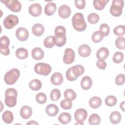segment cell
Here are the masks:
<instances>
[{"instance_id":"1","label":"cell","mask_w":125,"mask_h":125,"mask_svg":"<svg viewBox=\"0 0 125 125\" xmlns=\"http://www.w3.org/2000/svg\"><path fill=\"white\" fill-rule=\"evenodd\" d=\"M72 23L74 28L78 32L84 31L87 26L83 16L81 13H75L72 18Z\"/></svg>"},{"instance_id":"2","label":"cell","mask_w":125,"mask_h":125,"mask_svg":"<svg viewBox=\"0 0 125 125\" xmlns=\"http://www.w3.org/2000/svg\"><path fill=\"white\" fill-rule=\"evenodd\" d=\"M20 75V72L18 69H11L5 74L4 77V82L8 85L14 84L18 80Z\"/></svg>"},{"instance_id":"3","label":"cell","mask_w":125,"mask_h":125,"mask_svg":"<svg viewBox=\"0 0 125 125\" xmlns=\"http://www.w3.org/2000/svg\"><path fill=\"white\" fill-rule=\"evenodd\" d=\"M124 6L123 0H114L110 8L111 14L114 17H119L123 13V8Z\"/></svg>"},{"instance_id":"4","label":"cell","mask_w":125,"mask_h":125,"mask_svg":"<svg viewBox=\"0 0 125 125\" xmlns=\"http://www.w3.org/2000/svg\"><path fill=\"white\" fill-rule=\"evenodd\" d=\"M34 71L39 75L47 76L51 71V67L48 64L43 62L37 63L34 66Z\"/></svg>"},{"instance_id":"5","label":"cell","mask_w":125,"mask_h":125,"mask_svg":"<svg viewBox=\"0 0 125 125\" xmlns=\"http://www.w3.org/2000/svg\"><path fill=\"white\" fill-rule=\"evenodd\" d=\"M1 2L12 12H19L21 9V4L17 0H4Z\"/></svg>"},{"instance_id":"6","label":"cell","mask_w":125,"mask_h":125,"mask_svg":"<svg viewBox=\"0 0 125 125\" xmlns=\"http://www.w3.org/2000/svg\"><path fill=\"white\" fill-rule=\"evenodd\" d=\"M19 23L18 17L14 15H9L3 20V24L4 27L8 29L13 28Z\"/></svg>"},{"instance_id":"7","label":"cell","mask_w":125,"mask_h":125,"mask_svg":"<svg viewBox=\"0 0 125 125\" xmlns=\"http://www.w3.org/2000/svg\"><path fill=\"white\" fill-rule=\"evenodd\" d=\"M10 41L9 38L6 36H2L0 38V52L3 55L7 56L10 54V49L9 45Z\"/></svg>"},{"instance_id":"8","label":"cell","mask_w":125,"mask_h":125,"mask_svg":"<svg viewBox=\"0 0 125 125\" xmlns=\"http://www.w3.org/2000/svg\"><path fill=\"white\" fill-rule=\"evenodd\" d=\"M75 54L73 49L67 48L64 50V54L63 57V61L65 64L72 63L75 60Z\"/></svg>"},{"instance_id":"9","label":"cell","mask_w":125,"mask_h":125,"mask_svg":"<svg viewBox=\"0 0 125 125\" xmlns=\"http://www.w3.org/2000/svg\"><path fill=\"white\" fill-rule=\"evenodd\" d=\"M87 112L84 108H79L74 113V118L77 122L83 123L87 117Z\"/></svg>"},{"instance_id":"10","label":"cell","mask_w":125,"mask_h":125,"mask_svg":"<svg viewBox=\"0 0 125 125\" xmlns=\"http://www.w3.org/2000/svg\"><path fill=\"white\" fill-rule=\"evenodd\" d=\"M29 14L33 17H38L41 15L42 12L41 5L38 3H34L31 4L28 8Z\"/></svg>"},{"instance_id":"11","label":"cell","mask_w":125,"mask_h":125,"mask_svg":"<svg viewBox=\"0 0 125 125\" xmlns=\"http://www.w3.org/2000/svg\"><path fill=\"white\" fill-rule=\"evenodd\" d=\"M17 38L20 41H26L29 37L28 31L24 27H19L16 31Z\"/></svg>"},{"instance_id":"12","label":"cell","mask_w":125,"mask_h":125,"mask_svg":"<svg viewBox=\"0 0 125 125\" xmlns=\"http://www.w3.org/2000/svg\"><path fill=\"white\" fill-rule=\"evenodd\" d=\"M71 13L70 8L67 5L63 4L60 6L58 9V14L59 16L62 19L68 18Z\"/></svg>"},{"instance_id":"13","label":"cell","mask_w":125,"mask_h":125,"mask_svg":"<svg viewBox=\"0 0 125 125\" xmlns=\"http://www.w3.org/2000/svg\"><path fill=\"white\" fill-rule=\"evenodd\" d=\"M51 83L55 85H61L63 81L62 75L58 72H55L53 74L50 78Z\"/></svg>"},{"instance_id":"14","label":"cell","mask_w":125,"mask_h":125,"mask_svg":"<svg viewBox=\"0 0 125 125\" xmlns=\"http://www.w3.org/2000/svg\"><path fill=\"white\" fill-rule=\"evenodd\" d=\"M91 52L90 47L86 44H83L80 46L78 48L79 54L82 57H88Z\"/></svg>"},{"instance_id":"15","label":"cell","mask_w":125,"mask_h":125,"mask_svg":"<svg viewBox=\"0 0 125 125\" xmlns=\"http://www.w3.org/2000/svg\"><path fill=\"white\" fill-rule=\"evenodd\" d=\"M32 114V109L31 107L27 105L22 106L20 109V115L22 118L27 119L31 117Z\"/></svg>"},{"instance_id":"16","label":"cell","mask_w":125,"mask_h":125,"mask_svg":"<svg viewBox=\"0 0 125 125\" xmlns=\"http://www.w3.org/2000/svg\"><path fill=\"white\" fill-rule=\"evenodd\" d=\"M45 112L49 116H55L59 112V108L55 104H49L46 107Z\"/></svg>"},{"instance_id":"17","label":"cell","mask_w":125,"mask_h":125,"mask_svg":"<svg viewBox=\"0 0 125 125\" xmlns=\"http://www.w3.org/2000/svg\"><path fill=\"white\" fill-rule=\"evenodd\" d=\"M92 84V81L91 78L88 76H85L83 77L81 81V86L82 89L87 90L90 89Z\"/></svg>"},{"instance_id":"18","label":"cell","mask_w":125,"mask_h":125,"mask_svg":"<svg viewBox=\"0 0 125 125\" xmlns=\"http://www.w3.org/2000/svg\"><path fill=\"white\" fill-rule=\"evenodd\" d=\"M44 55L43 51L40 47H35L33 48L31 52L32 58L36 60H40L43 59Z\"/></svg>"},{"instance_id":"19","label":"cell","mask_w":125,"mask_h":125,"mask_svg":"<svg viewBox=\"0 0 125 125\" xmlns=\"http://www.w3.org/2000/svg\"><path fill=\"white\" fill-rule=\"evenodd\" d=\"M57 10L56 4L54 2H49L44 7V13L47 16L53 15Z\"/></svg>"},{"instance_id":"20","label":"cell","mask_w":125,"mask_h":125,"mask_svg":"<svg viewBox=\"0 0 125 125\" xmlns=\"http://www.w3.org/2000/svg\"><path fill=\"white\" fill-rule=\"evenodd\" d=\"M32 31L34 35L36 36H41L44 32V27L40 23H35L32 26Z\"/></svg>"},{"instance_id":"21","label":"cell","mask_w":125,"mask_h":125,"mask_svg":"<svg viewBox=\"0 0 125 125\" xmlns=\"http://www.w3.org/2000/svg\"><path fill=\"white\" fill-rule=\"evenodd\" d=\"M109 50L106 47H101L97 51L96 57L99 60H105L109 55Z\"/></svg>"},{"instance_id":"22","label":"cell","mask_w":125,"mask_h":125,"mask_svg":"<svg viewBox=\"0 0 125 125\" xmlns=\"http://www.w3.org/2000/svg\"><path fill=\"white\" fill-rule=\"evenodd\" d=\"M71 120V116L67 112H62L58 117V121L63 125L68 124Z\"/></svg>"},{"instance_id":"23","label":"cell","mask_w":125,"mask_h":125,"mask_svg":"<svg viewBox=\"0 0 125 125\" xmlns=\"http://www.w3.org/2000/svg\"><path fill=\"white\" fill-rule=\"evenodd\" d=\"M102 104L101 99L97 96L92 97L89 101V105L92 108H97Z\"/></svg>"},{"instance_id":"24","label":"cell","mask_w":125,"mask_h":125,"mask_svg":"<svg viewBox=\"0 0 125 125\" xmlns=\"http://www.w3.org/2000/svg\"><path fill=\"white\" fill-rule=\"evenodd\" d=\"M121 117V114L119 112L114 111L111 113L109 116V119L111 123L113 124H118L120 122Z\"/></svg>"},{"instance_id":"25","label":"cell","mask_w":125,"mask_h":125,"mask_svg":"<svg viewBox=\"0 0 125 125\" xmlns=\"http://www.w3.org/2000/svg\"><path fill=\"white\" fill-rule=\"evenodd\" d=\"M44 46L46 48H52L56 45V38L55 36H49L45 38L43 41Z\"/></svg>"},{"instance_id":"26","label":"cell","mask_w":125,"mask_h":125,"mask_svg":"<svg viewBox=\"0 0 125 125\" xmlns=\"http://www.w3.org/2000/svg\"><path fill=\"white\" fill-rule=\"evenodd\" d=\"M2 119L6 124H11L14 120V116L12 112L9 110L4 111L2 115Z\"/></svg>"},{"instance_id":"27","label":"cell","mask_w":125,"mask_h":125,"mask_svg":"<svg viewBox=\"0 0 125 125\" xmlns=\"http://www.w3.org/2000/svg\"><path fill=\"white\" fill-rule=\"evenodd\" d=\"M71 69L73 74L76 78H78L83 75L84 72V67L83 66L80 64L75 65L71 67Z\"/></svg>"},{"instance_id":"28","label":"cell","mask_w":125,"mask_h":125,"mask_svg":"<svg viewBox=\"0 0 125 125\" xmlns=\"http://www.w3.org/2000/svg\"><path fill=\"white\" fill-rule=\"evenodd\" d=\"M42 86V83L40 80L38 79H33L29 83V87L33 91L40 90Z\"/></svg>"},{"instance_id":"29","label":"cell","mask_w":125,"mask_h":125,"mask_svg":"<svg viewBox=\"0 0 125 125\" xmlns=\"http://www.w3.org/2000/svg\"><path fill=\"white\" fill-rule=\"evenodd\" d=\"M4 102L7 106L13 107L15 106L17 104V97L11 95L5 96Z\"/></svg>"},{"instance_id":"30","label":"cell","mask_w":125,"mask_h":125,"mask_svg":"<svg viewBox=\"0 0 125 125\" xmlns=\"http://www.w3.org/2000/svg\"><path fill=\"white\" fill-rule=\"evenodd\" d=\"M108 2V0H95L93 1V3L96 9L102 10L104 9L105 6Z\"/></svg>"},{"instance_id":"31","label":"cell","mask_w":125,"mask_h":125,"mask_svg":"<svg viewBox=\"0 0 125 125\" xmlns=\"http://www.w3.org/2000/svg\"><path fill=\"white\" fill-rule=\"evenodd\" d=\"M16 57L19 59H25L28 57V51L24 48H19L16 51Z\"/></svg>"},{"instance_id":"32","label":"cell","mask_w":125,"mask_h":125,"mask_svg":"<svg viewBox=\"0 0 125 125\" xmlns=\"http://www.w3.org/2000/svg\"><path fill=\"white\" fill-rule=\"evenodd\" d=\"M64 97L65 99L72 101L76 98L77 94L73 89H67L64 92Z\"/></svg>"},{"instance_id":"33","label":"cell","mask_w":125,"mask_h":125,"mask_svg":"<svg viewBox=\"0 0 125 125\" xmlns=\"http://www.w3.org/2000/svg\"><path fill=\"white\" fill-rule=\"evenodd\" d=\"M56 38V45L58 47H62L63 46L66 41V38L65 35L61 34L55 36Z\"/></svg>"},{"instance_id":"34","label":"cell","mask_w":125,"mask_h":125,"mask_svg":"<svg viewBox=\"0 0 125 125\" xmlns=\"http://www.w3.org/2000/svg\"><path fill=\"white\" fill-rule=\"evenodd\" d=\"M88 123L90 125H99L101 123V118L97 114H92L89 118Z\"/></svg>"},{"instance_id":"35","label":"cell","mask_w":125,"mask_h":125,"mask_svg":"<svg viewBox=\"0 0 125 125\" xmlns=\"http://www.w3.org/2000/svg\"><path fill=\"white\" fill-rule=\"evenodd\" d=\"M103 35L100 30L96 31L92 34V41L95 43H98L103 40Z\"/></svg>"},{"instance_id":"36","label":"cell","mask_w":125,"mask_h":125,"mask_svg":"<svg viewBox=\"0 0 125 125\" xmlns=\"http://www.w3.org/2000/svg\"><path fill=\"white\" fill-rule=\"evenodd\" d=\"M105 104L108 106H114L117 102V98L113 95H109L106 97L105 99Z\"/></svg>"},{"instance_id":"37","label":"cell","mask_w":125,"mask_h":125,"mask_svg":"<svg viewBox=\"0 0 125 125\" xmlns=\"http://www.w3.org/2000/svg\"><path fill=\"white\" fill-rule=\"evenodd\" d=\"M114 34L117 36L122 37L125 34V27L124 25H120L116 26L113 29Z\"/></svg>"},{"instance_id":"38","label":"cell","mask_w":125,"mask_h":125,"mask_svg":"<svg viewBox=\"0 0 125 125\" xmlns=\"http://www.w3.org/2000/svg\"><path fill=\"white\" fill-rule=\"evenodd\" d=\"M87 20L90 24H96L100 20V17L99 15L95 13H92L88 15L87 17Z\"/></svg>"},{"instance_id":"39","label":"cell","mask_w":125,"mask_h":125,"mask_svg":"<svg viewBox=\"0 0 125 125\" xmlns=\"http://www.w3.org/2000/svg\"><path fill=\"white\" fill-rule=\"evenodd\" d=\"M61 94L60 91L57 88L53 89L50 92V99L53 101H58L61 97Z\"/></svg>"},{"instance_id":"40","label":"cell","mask_w":125,"mask_h":125,"mask_svg":"<svg viewBox=\"0 0 125 125\" xmlns=\"http://www.w3.org/2000/svg\"><path fill=\"white\" fill-rule=\"evenodd\" d=\"M124 54L121 52H116L115 53L113 56V61L116 63H121L124 59Z\"/></svg>"},{"instance_id":"41","label":"cell","mask_w":125,"mask_h":125,"mask_svg":"<svg viewBox=\"0 0 125 125\" xmlns=\"http://www.w3.org/2000/svg\"><path fill=\"white\" fill-rule=\"evenodd\" d=\"M36 100L40 104H44L47 101V97L44 93L40 92L36 95Z\"/></svg>"},{"instance_id":"42","label":"cell","mask_w":125,"mask_h":125,"mask_svg":"<svg viewBox=\"0 0 125 125\" xmlns=\"http://www.w3.org/2000/svg\"><path fill=\"white\" fill-rule=\"evenodd\" d=\"M125 39L123 37H120L116 39L115 41V45L116 47L121 50H124L125 48Z\"/></svg>"},{"instance_id":"43","label":"cell","mask_w":125,"mask_h":125,"mask_svg":"<svg viewBox=\"0 0 125 125\" xmlns=\"http://www.w3.org/2000/svg\"><path fill=\"white\" fill-rule=\"evenodd\" d=\"M60 105L62 109L65 110H68L71 108L72 106V103L71 101L65 99L61 102Z\"/></svg>"},{"instance_id":"44","label":"cell","mask_w":125,"mask_h":125,"mask_svg":"<svg viewBox=\"0 0 125 125\" xmlns=\"http://www.w3.org/2000/svg\"><path fill=\"white\" fill-rule=\"evenodd\" d=\"M100 31L103 34V36H107L108 35L110 32L109 26L106 23H103L100 26Z\"/></svg>"},{"instance_id":"45","label":"cell","mask_w":125,"mask_h":125,"mask_svg":"<svg viewBox=\"0 0 125 125\" xmlns=\"http://www.w3.org/2000/svg\"><path fill=\"white\" fill-rule=\"evenodd\" d=\"M125 81V77L124 74H120L118 75L115 78V83L118 85H123Z\"/></svg>"},{"instance_id":"46","label":"cell","mask_w":125,"mask_h":125,"mask_svg":"<svg viewBox=\"0 0 125 125\" xmlns=\"http://www.w3.org/2000/svg\"><path fill=\"white\" fill-rule=\"evenodd\" d=\"M66 79L69 81H75L77 78H76L74 74L72 73V69H71V67L69 68L66 72Z\"/></svg>"},{"instance_id":"47","label":"cell","mask_w":125,"mask_h":125,"mask_svg":"<svg viewBox=\"0 0 125 125\" xmlns=\"http://www.w3.org/2000/svg\"><path fill=\"white\" fill-rule=\"evenodd\" d=\"M66 29L64 27L62 26H58L56 27L55 29V35L57 36L58 35L63 34L65 35Z\"/></svg>"},{"instance_id":"48","label":"cell","mask_w":125,"mask_h":125,"mask_svg":"<svg viewBox=\"0 0 125 125\" xmlns=\"http://www.w3.org/2000/svg\"><path fill=\"white\" fill-rule=\"evenodd\" d=\"M9 95L17 97L18 93L17 90L13 88H9L7 89L5 92V96Z\"/></svg>"},{"instance_id":"49","label":"cell","mask_w":125,"mask_h":125,"mask_svg":"<svg viewBox=\"0 0 125 125\" xmlns=\"http://www.w3.org/2000/svg\"><path fill=\"white\" fill-rule=\"evenodd\" d=\"M75 5L78 9H83L85 5V1L84 0H75Z\"/></svg>"},{"instance_id":"50","label":"cell","mask_w":125,"mask_h":125,"mask_svg":"<svg viewBox=\"0 0 125 125\" xmlns=\"http://www.w3.org/2000/svg\"><path fill=\"white\" fill-rule=\"evenodd\" d=\"M96 65L99 69L104 70L107 66V64L104 60H99L96 62Z\"/></svg>"},{"instance_id":"51","label":"cell","mask_w":125,"mask_h":125,"mask_svg":"<svg viewBox=\"0 0 125 125\" xmlns=\"http://www.w3.org/2000/svg\"><path fill=\"white\" fill-rule=\"evenodd\" d=\"M120 108L123 111H125V101H123L122 103H121L120 104Z\"/></svg>"},{"instance_id":"52","label":"cell","mask_w":125,"mask_h":125,"mask_svg":"<svg viewBox=\"0 0 125 125\" xmlns=\"http://www.w3.org/2000/svg\"><path fill=\"white\" fill-rule=\"evenodd\" d=\"M35 124L38 125V123L35 122L34 121H30L27 123V125H35Z\"/></svg>"},{"instance_id":"53","label":"cell","mask_w":125,"mask_h":125,"mask_svg":"<svg viewBox=\"0 0 125 125\" xmlns=\"http://www.w3.org/2000/svg\"><path fill=\"white\" fill-rule=\"evenodd\" d=\"M83 125V123H79V122H77L76 124H75V125Z\"/></svg>"}]
</instances>
